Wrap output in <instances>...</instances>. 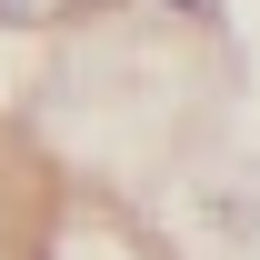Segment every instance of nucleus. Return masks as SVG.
<instances>
[{"mask_svg":"<svg viewBox=\"0 0 260 260\" xmlns=\"http://www.w3.org/2000/svg\"><path fill=\"white\" fill-rule=\"evenodd\" d=\"M70 10H80V0H0V30H50Z\"/></svg>","mask_w":260,"mask_h":260,"instance_id":"1","label":"nucleus"}]
</instances>
